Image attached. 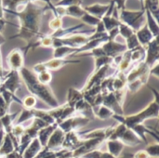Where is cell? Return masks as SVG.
I'll return each instance as SVG.
<instances>
[{"instance_id":"obj_20","label":"cell","mask_w":159,"mask_h":158,"mask_svg":"<svg viewBox=\"0 0 159 158\" xmlns=\"http://www.w3.org/2000/svg\"><path fill=\"white\" fill-rule=\"evenodd\" d=\"M146 7H147V9L153 14V15H156V19H157V11H158V0H146Z\"/></svg>"},{"instance_id":"obj_9","label":"cell","mask_w":159,"mask_h":158,"mask_svg":"<svg viewBox=\"0 0 159 158\" xmlns=\"http://www.w3.org/2000/svg\"><path fill=\"white\" fill-rule=\"evenodd\" d=\"M146 19H147V27L153 34L155 37L158 35V24L157 19L154 17V15L147 9L146 10Z\"/></svg>"},{"instance_id":"obj_26","label":"cell","mask_w":159,"mask_h":158,"mask_svg":"<svg viewBox=\"0 0 159 158\" xmlns=\"http://www.w3.org/2000/svg\"><path fill=\"white\" fill-rule=\"evenodd\" d=\"M80 3V0H60L57 4L58 7H70V6H74V5H78Z\"/></svg>"},{"instance_id":"obj_7","label":"cell","mask_w":159,"mask_h":158,"mask_svg":"<svg viewBox=\"0 0 159 158\" xmlns=\"http://www.w3.org/2000/svg\"><path fill=\"white\" fill-rule=\"evenodd\" d=\"M136 36L142 47H146L155 38L151 31L148 29L147 25H143L141 29H139L136 33Z\"/></svg>"},{"instance_id":"obj_35","label":"cell","mask_w":159,"mask_h":158,"mask_svg":"<svg viewBox=\"0 0 159 158\" xmlns=\"http://www.w3.org/2000/svg\"><path fill=\"white\" fill-rule=\"evenodd\" d=\"M142 1H143V0H142Z\"/></svg>"},{"instance_id":"obj_1","label":"cell","mask_w":159,"mask_h":158,"mask_svg":"<svg viewBox=\"0 0 159 158\" xmlns=\"http://www.w3.org/2000/svg\"><path fill=\"white\" fill-rule=\"evenodd\" d=\"M20 74H21L24 82L26 83L25 85H26L27 88L30 90V92H32L35 96L41 98V100L45 101L47 103H48L52 107H57V102L54 99V97L52 96V93L50 92V90L48 88V87L46 85L41 84L37 80L36 75L34 73H32L31 71H29L26 68H21Z\"/></svg>"},{"instance_id":"obj_25","label":"cell","mask_w":159,"mask_h":158,"mask_svg":"<svg viewBox=\"0 0 159 158\" xmlns=\"http://www.w3.org/2000/svg\"><path fill=\"white\" fill-rule=\"evenodd\" d=\"M12 149H13V145H12L11 140L7 137L5 140V143L2 147V154H8L12 152Z\"/></svg>"},{"instance_id":"obj_17","label":"cell","mask_w":159,"mask_h":158,"mask_svg":"<svg viewBox=\"0 0 159 158\" xmlns=\"http://www.w3.org/2000/svg\"><path fill=\"white\" fill-rule=\"evenodd\" d=\"M118 31L119 34H121V36L125 39H127L128 37H129L130 35H132L134 34V31L131 27H129V25L120 22V24L118 25Z\"/></svg>"},{"instance_id":"obj_30","label":"cell","mask_w":159,"mask_h":158,"mask_svg":"<svg viewBox=\"0 0 159 158\" xmlns=\"http://www.w3.org/2000/svg\"><path fill=\"white\" fill-rule=\"evenodd\" d=\"M52 41H53L52 37H45V38L42 39L40 45L43 46V47H51L52 46Z\"/></svg>"},{"instance_id":"obj_3","label":"cell","mask_w":159,"mask_h":158,"mask_svg":"<svg viewBox=\"0 0 159 158\" xmlns=\"http://www.w3.org/2000/svg\"><path fill=\"white\" fill-rule=\"evenodd\" d=\"M144 11H129L123 9L120 11L119 16L123 23L131 27L133 31H138L144 25Z\"/></svg>"},{"instance_id":"obj_28","label":"cell","mask_w":159,"mask_h":158,"mask_svg":"<svg viewBox=\"0 0 159 158\" xmlns=\"http://www.w3.org/2000/svg\"><path fill=\"white\" fill-rule=\"evenodd\" d=\"M111 115H112L111 111L108 108L104 107V106H102L99 111V116H101L102 118H106V117L110 116Z\"/></svg>"},{"instance_id":"obj_5","label":"cell","mask_w":159,"mask_h":158,"mask_svg":"<svg viewBox=\"0 0 159 158\" xmlns=\"http://www.w3.org/2000/svg\"><path fill=\"white\" fill-rule=\"evenodd\" d=\"M7 63L9 68L12 71H17V70H20L23 66V56L22 53L18 50V49H14L12 50L8 57H7Z\"/></svg>"},{"instance_id":"obj_6","label":"cell","mask_w":159,"mask_h":158,"mask_svg":"<svg viewBox=\"0 0 159 158\" xmlns=\"http://www.w3.org/2000/svg\"><path fill=\"white\" fill-rule=\"evenodd\" d=\"M146 47L147 48V55H146V63L154 65V62H157L158 59V42H157V36L155 37Z\"/></svg>"},{"instance_id":"obj_11","label":"cell","mask_w":159,"mask_h":158,"mask_svg":"<svg viewBox=\"0 0 159 158\" xmlns=\"http://www.w3.org/2000/svg\"><path fill=\"white\" fill-rule=\"evenodd\" d=\"M75 51H77V49L68 47V46H61L59 47H56L54 50V58L55 59H63L64 57H66L68 54L73 53Z\"/></svg>"},{"instance_id":"obj_23","label":"cell","mask_w":159,"mask_h":158,"mask_svg":"<svg viewBox=\"0 0 159 158\" xmlns=\"http://www.w3.org/2000/svg\"><path fill=\"white\" fill-rule=\"evenodd\" d=\"M108 146H109L110 152L112 154L116 155V156H117L120 153L121 149L123 148V145L120 142H110L108 143Z\"/></svg>"},{"instance_id":"obj_2","label":"cell","mask_w":159,"mask_h":158,"mask_svg":"<svg viewBox=\"0 0 159 158\" xmlns=\"http://www.w3.org/2000/svg\"><path fill=\"white\" fill-rule=\"evenodd\" d=\"M21 20V33L20 34L25 38H30L37 32L39 26L40 11L37 7H33L30 3L25 7L24 10L19 13Z\"/></svg>"},{"instance_id":"obj_34","label":"cell","mask_w":159,"mask_h":158,"mask_svg":"<svg viewBox=\"0 0 159 158\" xmlns=\"http://www.w3.org/2000/svg\"><path fill=\"white\" fill-rule=\"evenodd\" d=\"M2 141H3V131H2V130H0V146H1Z\"/></svg>"},{"instance_id":"obj_4","label":"cell","mask_w":159,"mask_h":158,"mask_svg":"<svg viewBox=\"0 0 159 158\" xmlns=\"http://www.w3.org/2000/svg\"><path fill=\"white\" fill-rule=\"evenodd\" d=\"M102 47L105 55L111 58L116 57V55H119L120 53L126 51L127 49L125 45H122L121 43H118L117 41H113V40H109L108 42L103 44Z\"/></svg>"},{"instance_id":"obj_24","label":"cell","mask_w":159,"mask_h":158,"mask_svg":"<svg viewBox=\"0 0 159 158\" xmlns=\"http://www.w3.org/2000/svg\"><path fill=\"white\" fill-rule=\"evenodd\" d=\"M62 26V20L61 18L56 17L49 21V28L53 31H58Z\"/></svg>"},{"instance_id":"obj_13","label":"cell","mask_w":159,"mask_h":158,"mask_svg":"<svg viewBox=\"0 0 159 158\" xmlns=\"http://www.w3.org/2000/svg\"><path fill=\"white\" fill-rule=\"evenodd\" d=\"M85 12H86L85 9L80 7L79 5L70 6V7H67L66 8V13L75 18H81L85 14Z\"/></svg>"},{"instance_id":"obj_31","label":"cell","mask_w":159,"mask_h":158,"mask_svg":"<svg viewBox=\"0 0 159 158\" xmlns=\"http://www.w3.org/2000/svg\"><path fill=\"white\" fill-rule=\"evenodd\" d=\"M48 69L46 68L45 66V63L44 64H37L34 67V71L36 72V73H41V72H44V71H47Z\"/></svg>"},{"instance_id":"obj_27","label":"cell","mask_w":159,"mask_h":158,"mask_svg":"<svg viewBox=\"0 0 159 158\" xmlns=\"http://www.w3.org/2000/svg\"><path fill=\"white\" fill-rule=\"evenodd\" d=\"M23 104L27 108H32L35 104V99L34 97H32V96H29V97L25 98V100L23 102Z\"/></svg>"},{"instance_id":"obj_29","label":"cell","mask_w":159,"mask_h":158,"mask_svg":"<svg viewBox=\"0 0 159 158\" xmlns=\"http://www.w3.org/2000/svg\"><path fill=\"white\" fill-rule=\"evenodd\" d=\"M21 0H2V5H4V7H15V6L17 5V3L20 2Z\"/></svg>"},{"instance_id":"obj_19","label":"cell","mask_w":159,"mask_h":158,"mask_svg":"<svg viewBox=\"0 0 159 158\" xmlns=\"http://www.w3.org/2000/svg\"><path fill=\"white\" fill-rule=\"evenodd\" d=\"M126 42H127V46L126 47H128V49H129V50H132V49L136 48L137 47L141 46L139 41H138V38H137L135 33L132 35H130L129 37H128L126 39Z\"/></svg>"},{"instance_id":"obj_16","label":"cell","mask_w":159,"mask_h":158,"mask_svg":"<svg viewBox=\"0 0 159 158\" xmlns=\"http://www.w3.org/2000/svg\"><path fill=\"white\" fill-rule=\"evenodd\" d=\"M40 149V144L38 140H34V142H32V144L30 145V147L27 149L26 153L24 154V158H32L34 156V155L38 152V150Z\"/></svg>"},{"instance_id":"obj_8","label":"cell","mask_w":159,"mask_h":158,"mask_svg":"<svg viewBox=\"0 0 159 158\" xmlns=\"http://www.w3.org/2000/svg\"><path fill=\"white\" fill-rule=\"evenodd\" d=\"M108 8H109V6L108 5H100V4H95V5H92V6H89V7H87L85 8V11H87L88 13L99 18V19H102L108 11Z\"/></svg>"},{"instance_id":"obj_10","label":"cell","mask_w":159,"mask_h":158,"mask_svg":"<svg viewBox=\"0 0 159 158\" xmlns=\"http://www.w3.org/2000/svg\"><path fill=\"white\" fill-rule=\"evenodd\" d=\"M5 87L11 92H14L19 88V74L16 71H12L11 74L5 83Z\"/></svg>"},{"instance_id":"obj_15","label":"cell","mask_w":159,"mask_h":158,"mask_svg":"<svg viewBox=\"0 0 159 158\" xmlns=\"http://www.w3.org/2000/svg\"><path fill=\"white\" fill-rule=\"evenodd\" d=\"M63 140V133L61 130H57L55 131V133H53V135L50 138V141L48 142V147H54V146H58L59 144H61Z\"/></svg>"},{"instance_id":"obj_21","label":"cell","mask_w":159,"mask_h":158,"mask_svg":"<svg viewBox=\"0 0 159 158\" xmlns=\"http://www.w3.org/2000/svg\"><path fill=\"white\" fill-rule=\"evenodd\" d=\"M36 78L41 84L47 85L51 81V74L48 71H44V72L39 73L38 75L36 76Z\"/></svg>"},{"instance_id":"obj_22","label":"cell","mask_w":159,"mask_h":158,"mask_svg":"<svg viewBox=\"0 0 159 158\" xmlns=\"http://www.w3.org/2000/svg\"><path fill=\"white\" fill-rule=\"evenodd\" d=\"M52 130H53V128L49 127V128H47V129H42L39 132V140H40V142H41V143L43 145L46 144V142L48 141V138L49 134L52 132Z\"/></svg>"},{"instance_id":"obj_12","label":"cell","mask_w":159,"mask_h":158,"mask_svg":"<svg viewBox=\"0 0 159 158\" xmlns=\"http://www.w3.org/2000/svg\"><path fill=\"white\" fill-rule=\"evenodd\" d=\"M102 21L104 25V28L107 32L111 31L112 29L116 28V27H118V25L120 24V21L114 18V17H111V16H103L102 18Z\"/></svg>"},{"instance_id":"obj_14","label":"cell","mask_w":159,"mask_h":158,"mask_svg":"<svg viewBox=\"0 0 159 158\" xmlns=\"http://www.w3.org/2000/svg\"><path fill=\"white\" fill-rule=\"evenodd\" d=\"M68 62H71V61H64V60H61V59H55V60H51L48 62L45 63V66H46L47 69L57 70V69H60L61 66H63L64 64H66Z\"/></svg>"},{"instance_id":"obj_18","label":"cell","mask_w":159,"mask_h":158,"mask_svg":"<svg viewBox=\"0 0 159 158\" xmlns=\"http://www.w3.org/2000/svg\"><path fill=\"white\" fill-rule=\"evenodd\" d=\"M81 19L85 23H87L89 25H91V26H96L101 21V19L89 14L88 12H85V14L81 17Z\"/></svg>"},{"instance_id":"obj_32","label":"cell","mask_w":159,"mask_h":158,"mask_svg":"<svg viewBox=\"0 0 159 158\" xmlns=\"http://www.w3.org/2000/svg\"><path fill=\"white\" fill-rule=\"evenodd\" d=\"M135 158H148V156L145 152L142 151V152H139L138 154H136Z\"/></svg>"},{"instance_id":"obj_33","label":"cell","mask_w":159,"mask_h":158,"mask_svg":"<svg viewBox=\"0 0 159 158\" xmlns=\"http://www.w3.org/2000/svg\"><path fill=\"white\" fill-rule=\"evenodd\" d=\"M4 26H5V21L3 20L2 18H0V32H2V30L4 29Z\"/></svg>"}]
</instances>
